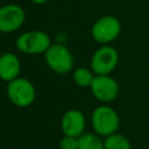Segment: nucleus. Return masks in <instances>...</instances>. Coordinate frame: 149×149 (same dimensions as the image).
<instances>
[{
  "label": "nucleus",
  "instance_id": "14",
  "mask_svg": "<svg viewBox=\"0 0 149 149\" xmlns=\"http://www.w3.org/2000/svg\"><path fill=\"white\" fill-rule=\"evenodd\" d=\"M59 149H78V137L64 135L59 141Z\"/></svg>",
  "mask_w": 149,
  "mask_h": 149
},
{
  "label": "nucleus",
  "instance_id": "16",
  "mask_svg": "<svg viewBox=\"0 0 149 149\" xmlns=\"http://www.w3.org/2000/svg\"><path fill=\"white\" fill-rule=\"evenodd\" d=\"M0 56H1V52H0Z\"/></svg>",
  "mask_w": 149,
  "mask_h": 149
},
{
  "label": "nucleus",
  "instance_id": "13",
  "mask_svg": "<svg viewBox=\"0 0 149 149\" xmlns=\"http://www.w3.org/2000/svg\"><path fill=\"white\" fill-rule=\"evenodd\" d=\"M105 149H132L130 141L122 134L114 133L105 137L104 140Z\"/></svg>",
  "mask_w": 149,
  "mask_h": 149
},
{
  "label": "nucleus",
  "instance_id": "9",
  "mask_svg": "<svg viewBox=\"0 0 149 149\" xmlns=\"http://www.w3.org/2000/svg\"><path fill=\"white\" fill-rule=\"evenodd\" d=\"M86 119L79 109L66 111L61 119V129L64 135L79 137L85 133Z\"/></svg>",
  "mask_w": 149,
  "mask_h": 149
},
{
  "label": "nucleus",
  "instance_id": "4",
  "mask_svg": "<svg viewBox=\"0 0 149 149\" xmlns=\"http://www.w3.org/2000/svg\"><path fill=\"white\" fill-rule=\"evenodd\" d=\"M50 45V36L42 30H29L22 33L15 41V47L20 52L31 56L44 54Z\"/></svg>",
  "mask_w": 149,
  "mask_h": 149
},
{
  "label": "nucleus",
  "instance_id": "2",
  "mask_svg": "<svg viewBox=\"0 0 149 149\" xmlns=\"http://www.w3.org/2000/svg\"><path fill=\"white\" fill-rule=\"evenodd\" d=\"M91 125L94 133L106 137L116 133L120 126V118L114 108L107 105H101L95 107L92 112Z\"/></svg>",
  "mask_w": 149,
  "mask_h": 149
},
{
  "label": "nucleus",
  "instance_id": "12",
  "mask_svg": "<svg viewBox=\"0 0 149 149\" xmlns=\"http://www.w3.org/2000/svg\"><path fill=\"white\" fill-rule=\"evenodd\" d=\"M94 77H95V74L91 70V68L88 69V68L80 66V68L74 69V71L72 73L73 83L79 87H90Z\"/></svg>",
  "mask_w": 149,
  "mask_h": 149
},
{
  "label": "nucleus",
  "instance_id": "15",
  "mask_svg": "<svg viewBox=\"0 0 149 149\" xmlns=\"http://www.w3.org/2000/svg\"><path fill=\"white\" fill-rule=\"evenodd\" d=\"M33 3H35V5H43V3H45V2H48L49 0H30Z\"/></svg>",
  "mask_w": 149,
  "mask_h": 149
},
{
  "label": "nucleus",
  "instance_id": "5",
  "mask_svg": "<svg viewBox=\"0 0 149 149\" xmlns=\"http://www.w3.org/2000/svg\"><path fill=\"white\" fill-rule=\"evenodd\" d=\"M121 22L114 15H104L99 17L91 28L92 38L101 44H109L115 41L121 34Z\"/></svg>",
  "mask_w": 149,
  "mask_h": 149
},
{
  "label": "nucleus",
  "instance_id": "11",
  "mask_svg": "<svg viewBox=\"0 0 149 149\" xmlns=\"http://www.w3.org/2000/svg\"><path fill=\"white\" fill-rule=\"evenodd\" d=\"M78 149H105L104 141L97 133H84L78 137Z\"/></svg>",
  "mask_w": 149,
  "mask_h": 149
},
{
  "label": "nucleus",
  "instance_id": "7",
  "mask_svg": "<svg viewBox=\"0 0 149 149\" xmlns=\"http://www.w3.org/2000/svg\"><path fill=\"white\" fill-rule=\"evenodd\" d=\"M91 93L100 102H111L119 94V84L111 74H95L91 86Z\"/></svg>",
  "mask_w": 149,
  "mask_h": 149
},
{
  "label": "nucleus",
  "instance_id": "3",
  "mask_svg": "<svg viewBox=\"0 0 149 149\" xmlns=\"http://www.w3.org/2000/svg\"><path fill=\"white\" fill-rule=\"evenodd\" d=\"M7 98L16 107H28L36 99V88L34 84L23 77H17L7 83Z\"/></svg>",
  "mask_w": 149,
  "mask_h": 149
},
{
  "label": "nucleus",
  "instance_id": "8",
  "mask_svg": "<svg viewBox=\"0 0 149 149\" xmlns=\"http://www.w3.org/2000/svg\"><path fill=\"white\" fill-rule=\"evenodd\" d=\"M26 20L24 9L16 3L0 6V33L9 34L19 30Z\"/></svg>",
  "mask_w": 149,
  "mask_h": 149
},
{
  "label": "nucleus",
  "instance_id": "6",
  "mask_svg": "<svg viewBox=\"0 0 149 149\" xmlns=\"http://www.w3.org/2000/svg\"><path fill=\"white\" fill-rule=\"evenodd\" d=\"M118 63V50L109 44H105L93 52L90 62V68L94 72V74H111L115 70Z\"/></svg>",
  "mask_w": 149,
  "mask_h": 149
},
{
  "label": "nucleus",
  "instance_id": "10",
  "mask_svg": "<svg viewBox=\"0 0 149 149\" xmlns=\"http://www.w3.org/2000/svg\"><path fill=\"white\" fill-rule=\"evenodd\" d=\"M21 62L14 52H3L0 56V79L9 83L20 77Z\"/></svg>",
  "mask_w": 149,
  "mask_h": 149
},
{
  "label": "nucleus",
  "instance_id": "1",
  "mask_svg": "<svg viewBox=\"0 0 149 149\" xmlns=\"http://www.w3.org/2000/svg\"><path fill=\"white\" fill-rule=\"evenodd\" d=\"M47 66L57 74H65L73 70L74 58L68 47L62 43H51L43 54Z\"/></svg>",
  "mask_w": 149,
  "mask_h": 149
}]
</instances>
